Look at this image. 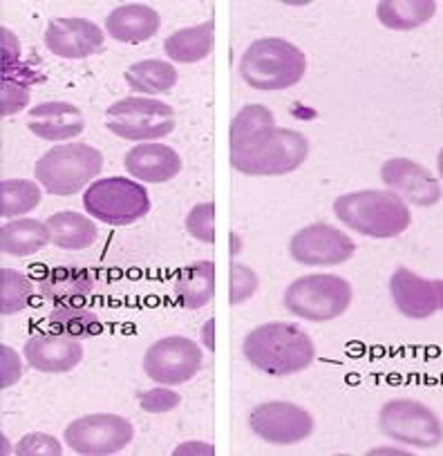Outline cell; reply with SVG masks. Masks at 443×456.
<instances>
[{
	"label": "cell",
	"instance_id": "4dcf8cb0",
	"mask_svg": "<svg viewBox=\"0 0 443 456\" xmlns=\"http://www.w3.org/2000/svg\"><path fill=\"white\" fill-rule=\"evenodd\" d=\"M32 282L28 275L14 269L0 271V314L12 315L21 314L32 302Z\"/></svg>",
	"mask_w": 443,
	"mask_h": 456
},
{
	"label": "cell",
	"instance_id": "7c38bea8",
	"mask_svg": "<svg viewBox=\"0 0 443 456\" xmlns=\"http://www.w3.org/2000/svg\"><path fill=\"white\" fill-rule=\"evenodd\" d=\"M289 253L298 265L336 266L352 260L357 253V244L339 228L318 222L293 233L291 242H289Z\"/></svg>",
	"mask_w": 443,
	"mask_h": 456
},
{
	"label": "cell",
	"instance_id": "ba28073f",
	"mask_svg": "<svg viewBox=\"0 0 443 456\" xmlns=\"http://www.w3.org/2000/svg\"><path fill=\"white\" fill-rule=\"evenodd\" d=\"M83 208L90 217L110 226H128L146 217L151 197L139 182L128 177L96 179L83 192Z\"/></svg>",
	"mask_w": 443,
	"mask_h": 456
},
{
	"label": "cell",
	"instance_id": "484cf974",
	"mask_svg": "<svg viewBox=\"0 0 443 456\" xmlns=\"http://www.w3.org/2000/svg\"><path fill=\"white\" fill-rule=\"evenodd\" d=\"M47 228H50V240L56 248L63 251H83L90 248L96 242V224L90 217L81 213H72V210H63V213H54L47 219Z\"/></svg>",
	"mask_w": 443,
	"mask_h": 456
},
{
	"label": "cell",
	"instance_id": "8d00e7d4",
	"mask_svg": "<svg viewBox=\"0 0 443 456\" xmlns=\"http://www.w3.org/2000/svg\"><path fill=\"white\" fill-rule=\"evenodd\" d=\"M0 371H3V380H0V387L3 389L19 383L21 374H23V365H21L19 354H16L14 347H10V345H3V347H0Z\"/></svg>",
	"mask_w": 443,
	"mask_h": 456
},
{
	"label": "cell",
	"instance_id": "ac0fdd59",
	"mask_svg": "<svg viewBox=\"0 0 443 456\" xmlns=\"http://www.w3.org/2000/svg\"><path fill=\"white\" fill-rule=\"evenodd\" d=\"M38 291L54 309H81L94 291V275L83 266H54L41 278Z\"/></svg>",
	"mask_w": 443,
	"mask_h": 456
},
{
	"label": "cell",
	"instance_id": "6da1fadb",
	"mask_svg": "<svg viewBox=\"0 0 443 456\" xmlns=\"http://www.w3.org/2000/svg\"><path fill=\"white\" fill-rule=\"evenodd\" d=\"M309 157L302 133L267 126L238 143H231V166L249 177H283L300 168Z\"/></svg>",
	"mask_w": 443,
	"mask_h": 456
},
{
	"label": "cell",
	"instance_id": "2e32d148",
	"mask_svg": "<svg viewBox=\"0 0 443 456\" xmlns=\"http://www.w3.org/2000/svg\"><path fill=\"white\" fill-rule=\"evenodd\" d=\"M43 43L59 59H90L103 52V29L87 19H52Z\"/></svg>",
	"mask_w": 443,
	"mask_h": 456
},
{
	"label": "cell",
	"instance_id": "7402d4cb",
	"mask_svg": "<svg viewBox=\"0 0 443 456\" xmlns=\"http://www.w3.org/2000/svg\"><path fill=\"white\" fill-rule=\"evenodd\" d=\"M175 297L186 309H201L215 296V262L201 260L177 271L173 282Z\"/></svg>",
	"mask_w": 443,
	"mask_h": 456
},
{
	"label": "cell",
	"instance_id": "5b68a950",
	"mask_svg": "<svg viewBox=\"0 0 443 456\" xmlns=\"http://www.w3.org/2000/svg\"><path fill=\"white\" fill-rule=\"evenodd\" d=\"M103 170V155L87 143H63L47 151L37 161L38 183L50 195L72 197Z\"/></svg>",
	"mask_w": 443,
	"mask_h": 456
},
{
	"label": "cell",
	"instance_id": "f35d334b",
	"mask_svg": "<svg viewBox=\"0 0 443 456\" xmlns=\"http://www.w3.org/2000/svg\"><path fill=\"white\" fill-rule=\"evenodd\" d=\"M213 329H215V320H213V318H210L209 322L204 324V329H201V340H204V347L210 349V352H213V349H215Z\"/></svg>",
	"mask_w": 443,
	"mask_h": 456
},
{
	"label": "cell",
	"instance_id": "3957f363",
	"mask_svg": "<svg viewBox=\"0 0 443 456\" xmlns=\"http://www.w3.org/2000/svg\"><path fill=\"white\" fill-rule=\"evenodd\" d=\"M334 213L358 235L374 240L398 238L412 224L410 208L392 191H358L340 195L334 201Z\"/></svg>",
	"mask_w": 443,
	"mask_h": 456
},
{
	"label": "cell",
	"instance_id": "44dd1931",
	"mask_svg": "<svg viewBox=\"0 0 443 456\" xmlns=\"http://www.w3.org/2000/svg\"><path fill=\"white\" fill-rule=\"evenodd\" d=\"M160 28L161 16L152 7L142 5V3L115 7L105 19L108 37L119 43H130V45L151 41L152 37H157Z\"/></svg>",
	"mask_w": 443,
	"mask_h": 456
},
{
	"label": "cell",
	"instance_id": "8992f818",
	"mask_svg": "<svg viewBox=\"0 0 443 456\" xmlns=\"http://www.w3.org/2000/svg\"><path fill=\"white\" fill-rule=\"evenodd\" d=\"M352 284L340 275L314 273L293 280L284 291V306L296 318L309 322L336 320L352 305Z\"/></svg>",
	"mask_w": 443,
	"mask_h": 456
},
{
	"label": "cell",
	"instance_id": "9c48e42d",
	"mask_svg": "<svg viewBox=\"0 0 443 456\" xmlns=\"http://www.w3.org/2000/svg\"><path fill=\"white\" fill-rule=\"evenodd\" d=\"M379 428L390 441L416 450H434L443 443V423L432 407L414 398H392L379 411Z\"/></svg>",
	"mask_w": 443,
	"mask_h": 456
},
{
	"label": "cell",
	"instance_id": "f546056e",
	"mask_svg": "<svg viewBox=\"0 0 443 456\" xmlns=\"http://www.w3.org/2000/svg\"><path fill=\"white\" fill-rule=\"evenodd\" d=\"M41 204V188L29 179H5L0 183V215L16 219Z\"/></svg>",
	"mask_w": 443,
	"mask_h": 456
},
{
	"label": "cell",
	"instance_id": "e575fe53",
	"mask_svg": "<svg viewBox=\"0 0 443 456\" xmlns=\"http://www.w3.org/2000/svg\"><path fill=\"white\" fill-rule=\"evenodd\" d=\"M258 291V275L256 271L249 269L247 265L235 262L231 269V305L238 306L247 302L253 293Z\"/></svg>",
	"mask_w": 443,
	"mask_h": 456
},
{
	"label": "cell",
	"instance_id": "74e56055",
	"mask_svg": "<svg viewBox=\"0 0 443 456\" xmlns=\"http://www.w3.org/2000/svg\"><path fill=\"white\" fill-rule=\"evenodd\" d=\"M0 37H3V43H0V47H3V50H0V65L21 61V41L14 37V32L3 28L0 29Z\"/></svg>",
	"mask_w": 443,
	"mask_h": 456
},
{
	"label": "cell",
	"instance_id": "d6986e66",
	"mask_svg": "<svg viewBox=\"0 0 443 456\" xmlns=\"http://www.w3.org/2000/svg\"><path fill=\"white\" fill-rule=\"evenodd\" d=\"M28 128L43 142H68L86 130V117L68 101H45L32 108Z\"/></svg>",
	"mask_w": 443,
	"mask_h": 456
},
{
	"label": "cell",
	"instance_id": "9a60e30c",
	"mask_svg": "<svg viewBox=\"0 0 443 456\" xmlns=\"http://www.w3.org/2000/svg\"><path fill=\"white\" fill-rule=\"evenodd\" d=\"M390 293L398 314L410 320L432 318L437 311H443V280L421 278L406 266H398L392 273Z\"/></svg>",
	"mask_w": 443,
	"mask_h": 456
},
{
	"label": "cell",
	"instance_id": "ab89813d",
	"mask_svg": "<svg viewBox=\"0 0 443 456\" xmlns=\"http://www.w3.org/2000/svg\"><path fill=\"white\" fill-rule=\"evenodd\" d=\"M437 170H439V177L443 179V148L439 151V157H437Z\"/></svg>",
	"mask_w": 443,
	"mask_h": 456
},
{
	"label": "cell",
	"instance_id": "cb8c5ba5",
	"mask_svg": "<svg viewBox=\"0 0 443 456\" xmlns=\"http://www.w3.org/2000/svg\"><path fill=\"white\" fill-rule=\"evenodd\" d=\"M50 228L41 219H10L0 228V248L5 256L28 257L50 244Z\"/></svg>",
	"mask_w": 443,
	"mask_h": 456
},
{
	"label": "cell",
	"instance_id": "277c9868",
	"mask_svg": "<svg viewBox=\"0 0 443 456\" xmlns=\"http://www.w3.org/2000/svg\"><path fill=\"white\" fill-rule=\"evenodd\" d=\"M240 77L260 92H280L298 86L307 72V56L284 38H258L240 56Z\"/></svg>",
	"mask_w": 443,
	"mask_h": 456
},
{
	"label": "cell",
	"instance_id": "83f0119b",
	"mask_svg": "<svg viewBox=\"0 0 443 456\" xmlns=\"http://www.w3.org/2000/svg\"><path fill=\"white\" fill-rule=\"evenodd\" d=\"M126 83L135 94H166L177 86V69L173 63L160 59H146L130 65L126 72Z\"/></svg>",
	"mask_w": 443,
	"mask_h": 456
},
{
	"label": "cell",
	"instance_id": "4316f807",
	"mask_svg": "<svg viewBox=\"0 0 443 456\" xmlns=\"http://www.w3.org/2000/svg\"><path fill=\"white\" fill-rule=\"evenodd\" d=\"M434 14H437L434 0H381L376 5L381 25L392 32H412L432 20Z\"/></svg>",
	"mask_w": 443,
	"mask_h": 456
},
{
	"label": "cell",
	"instance_id": "52a82bcc",
	"mask_svg": "<svg viewBox=\"0 0 443 456\" xmlns=\"http://www.w3.org/2000/svg\"><path fill=\"white\" fill-rule=\"evenodd\" d=\"M175 110L151 96H126L112 103L105 112V126L112 134L126 142L148 143L168 137L175 130Z\"/></svg>",
	"mask_w": 443,
	"mask_h": 456
},
{
	"label": "cell",
	"instance_id": "30bf717a",
	"mask_svg": "<svg viewBox=\"0 0 443 456\" xmlns=\"http://www.w3.org/2000/svg\"><path fill=\"white\" fill-rule=\"evenodd\" d=\"M65 443L83 456L119 454L133 443L135 428L119 414H87L65 428Z\"/></svg>",
	"mask_w": 443,
	"mask_h": 456
},
{
	"label": "cell",
	"instance_id": "1f68e13d",
	"mask_svg": "<svg viewBox=\"0 0 443 456\" xmlns=\"http://www.w3.org/2000/svg\"><path fill=\"white\" fill-rule=\"evenodd\" d=\"M267 126H275L274 112L265 105H244L238 114H235L234 124H231V143H238L247 139L249 134L258 133V130L267 128Z\"/></svg>",
	"mask_w": 443,
	"mask_h": 456
},
{
	"label": "cell",
	"instance_id": "d6a6232c",
	"mask_svg": "<svg viewBox=\"0 0 443 456\" xmlns=\"http://www.w3.org/2000/svg\"><path fill=\"white\" fill-rule=\"evenodd\" d=\"M186 231L195 240L204 244L215 242V204L204 201L188 210L186 215Z\"/></svg>",
	"mask_w": 443,
	"mask_h": 456
},
{
	"label": "cell",
	"instance_id": "7a4b0ae2",
	"mask_svg": "<svg viewBox=\"0 0 443 456\" xmlns=\"http://www.w3.org/2000/svg\"><path fill=\"white\" fill-rule=\"evenodd\" d=\"M242 354L258 371L269 376H293L314 362V340L293 322H267L249 331Z\"/></svg>",
	"mask_w": 443,
	"mask_h": 456
},
{
	"label": "cell",
	"instance_id": "d590c367",
	"mask_svg": "<svg viewBox=\"0 0 443 456\" xmlns=\"http://www.w3.org/2000/svg\"><path fill=\"white\" fill-rule=\"evenodd\" d=\"M182 403V396L173 389H148L139 394V405L148 414H166Z\"/></svg>",
	"mask_w": 443,
	"mask_h": 456
},
{
	"label": "cell",
	"instance_id": "603a6c76",
	"mask_svg": "<svg viewBox=\"0 0 443 456\" xmlns=\"http://www.w3.org/2000/svg\"><path fill=\"white\" fill-rule=\"evenodd\" d=\"M0 74H3L0 114L10 117V114L23 112L29 103V96H32V87L38 81H43V74L25 61L0 65Z\"/></svg>",
	"mask_w": 443,
	"mask_h": 456
},
{
	"label": "cell",
	"instance_id": "e0dca14e",
	"mask_svg": "<svg viewBox=\"0 0 443 456\" xmlns=\"http://www.w3.org/2000/svg\"><path fill=\"white\" fill-rule=\"evenodd\" d=\"M23 354L32 370L43 374H68L83 361V345L72 338L37 333L25 342Z\"/></svg>",
	"mask_w": 443,
	"mask_h": 456
},
{
	"label": "cell",
	"instance_id": "8fae6325",
	"mask_svg": "<svg viewBox=\"0 0 443 456\" xmlns=\"http://www.w3.org/2000/svg\"><path fill=\"white\" fill-rule=\"evenodd\" d=\"M201 370V349L184 336H166L152 342L144 356V371L157 385H184Z\"/></svg>",
	"mask_w": 443,
	"mask_h": 456
},
{
	"label": "cell",
	"instance_id": "4fadbf2b",
	"mask_svg": "<svg viewBox=\"0 0 443 456\" xmlns=\"http://www.w3.org/2000/svg\"><path fill=\"white\" fill-rule=\"evenodd\" d=\"M249 425L258 438L271 445H296L314 432L309 411L289 401H269L253 407Z\"/></svg>",
	"mask_w": 443,
	"mask_h": 456
},
{
	"label": "cell",
	"instance_id": "5bb4252c",
	"mask_svg": "<svg viewBox=\"0 0 443 456\" xmlns=\"http://www.w3.org/2000/svg\"><path fill=\"white\" fill-rule=\"evenodd\" d=\"M381 179L388 191L397 192L406 204L419 206V208H430V206L439 204L443 197V188L437 175L407 157H392L385 161L381 166Z\"/></svg>",
	"mask_w": 443,
	"mask_h": 456
},
{
	"label": "cell",
	"instance_id": "836d02e7",
	"mask_svg": "<svg viewBox=\"0 0 443 456\" xmlns=\"http://www.w3.org/2000/svg\"><path fill=\"white\" fill-rule=\"evenodd\" d=\"M16 454L19 456H61L63 454V445L59 438L50 436V434H25L16 445Z\"/></svg>",
	"mask_w": 443,
	"mask_h": 456
},
{
	"label": "cell",
	"instance_id": "f1b7e54d",
	"mask_svg": "<svg viewBox=\"0 0 443 456\" xmlns=\"http://www.w3.org/2000/svg\"><path fill=\"white\" fill-rule=\"evenodd\" d=\"M45 324L54 336L72 338V340H87V338L99 336L101 329H103L99 315L87 311L86 306H81V309H70V306L54 309L45 318Z\"/></svg>",
	"mask_w": 443,
	"mask_h": 456
},
{
	"label": "cell",
	"instance_id": "ffe728a7",
	"mask_svg": "<svg viewBox=\"0 0 443 456\" xmlns=\"http://www.w3.org/2000/svg\"><path fill=\"white\" fill-rule=\"evenodd\" d=\"M126 170L137 182L166 183L179 175L182 157L177 155L175 148L164 146V143H137V146L126 152Z\"/></svg>",
	"mask_w": 443,
	"mask_h": 456
},
{
	"label": "cell",
	"instance_id": "d4e9b609",
	"mask_svg": "<svg viewBox=\"0 0 443 456\" xmlns=\"http://www.w3.org/2000/svg\"><path fill=\"white\" fill-rule=\"evenodd\" d=\"M215 45V23L204 20L193 28H184L170 34L164 41V52L175 63H197L210 56Z\"/></svg>",
	"mask_w": 443,
	"mask_h": 456
}]
</instances>
